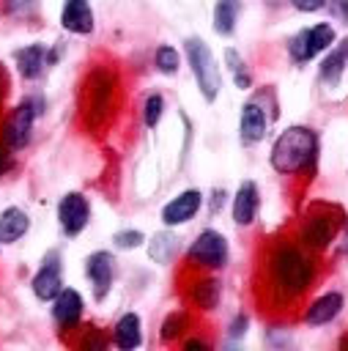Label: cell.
Masks as SVG:
<instances>
[{"label": "cell", "mask_w": 348, "mask_h": 351, "mask_svg": "<svg viewBox=\"0 0 348 351\" xmlns=\"http://www.w3.org/2000/svg\"><path fill=\"white\" fill-rule=\"evenodd\" d=\"M115 93H118L115 71L110 66L90 69V74L85 77V88H82V112L90 126H101L110 118L115 107Z\"/></svg>", "instance_id": "obj_3"}, {"label": "cell", "mask_w": 348, "mask_h": 351, "mask_svg": "<svg viewBox=\"0 0 348 351\" xmlns=\"http://www.w3.org/2000/svg\"><path fill=\"white\" fill-rule=\"evenodd\" d=\"M225 197H227L225 189H214V192H211V214H216V211L225 206Z\"/></svg>", "instance_id": "obj_36"}, {"label": "cell", "mask_w": 348, "mask_h": 351, "mask_svg": "<svg viewBox=\"0 0 348 351\" xmlns=\"http://www.w3.org/2000/svg\"><path fill=\"white\" fill-rule=\"evenodd\" d=\"M340 225H343V211L337 206H318V211H312L304 222H301V230H299V241L304 250H326L337 233H340Z\"/></svg>", "instance_id": "obj_6"}, {"label": "cell", "mask_w": 348, "mask_h": 351, "mask_svg": "<svg viewBox=\"0 0 348 351\" xmlns=\"http://www.w3.org/2000/svg\"><path fill=\"white\" fill-rule=\"evenodd\" d=\"M184 348H186V351H195V348H197V351H206L208 343L200 340V337H189V340H184Z\"/></svg>", "instance_id": "obj_37"}, {"label": "cell", "mask_w": 348, "mask_h": 351, "mask_svg": "<svg viewBox=\"0 0 348 351\" xmlns=\"http://www.w3.org/2000/svg\"><path fill=\"white\" fill-rule=\"evenodd\" d=\"M227 258H230V247H227V239L214 230V228H206L197 233V239L189 244L186 250V263L195 266V269H206V271H219L227 266Z\"/></svg>", "instance_id": "obj_7"}, {"label": "cell", "mask_w": 348, "mask_h": 351, "mask_svg": "<svg viewBox=\"0 0 348 351\" xmlns=\"http://www.w3.org/2000/svg\"><path fill=\"white\" fill-rule=\"evenodd\" d=\"M14 63H16L19 77L33 82V80H38V77L47 71V66H52V60H49V47L41 44V41L25 44V47H19V49L14 52Z\"/></svg>", "instance_id": "obj_14"}, {"label": "cell", "mask_w": 348, "mask_h": 351, "mask_svg": "<svg viewBox=\"0 0 348 351\" xmlns=\"http://www.w3.org/2000/svg\"><path fill=\"white\" fill-rule=\"evenodd\" d=\"M30 230V214L19 206H5L0 211V244H14Z\"/></svg>", "instance_id": "obj_21"}, {"label": "cell", "mask_w": 348, "mask_h": 351, "mask_svg": "<svg viewBox=\"0 0 348 351\" xmlns=\"http://www.w3.org/2000/svg\"><path fill=\"white\" fill-rule=\"evenodd\" d=\"M315 261L293 241H277L266 255V291L277 307L301 299L315 282Z\"/></svg>", "instance_id": "obj_1"}, {"label": "cell", "mask_w": 348, "mask_h": 351, "mask_svg": "<svg viewBox=\"0 0 348 351\" xmlns=\"http://www.w3.org/2000/svg\"><path fill=\"white\" fill-rule=\"evenodd\" d=\"M112 244L118 250H137L145 244V233L137 230V228H123V230H115L112 233Z\"/></svg>", "instance_id": "obj_29"}, {"label": "cell", "mask_w": 348, "mask_h": 351, "mask_svg": "<svg viewBox=\"0 0 348 351\" xmlns=\"http://www.w3.org/2000/svg\"><path fill=\"white\" fill-rule=\"evenodd\" d=\"M203 208V192L197 186H189L184 192H178L175 197H170L159 217L164 222V228H178V225H186L189 219H195V214Z\"/></svg>", "instance_id": "obj_12"}, {"label": "cell", "mask_w": 348, "mask_h": 351, "mask_svg": "<svg viewBox=\"0 0 348 351\" xmlns=\"http://www.w3.org/2000/svg\"><path fill=\"white\" fill-rule=\"evenodd\" d=\"M162 115H164V96L162 93H148L145 101H142V123L148 129H156Z\"/></svg>", "instance_id": "obj_28"}, {"label": "cell", "mask_w": 348, "mask_h": 351, "mask_svg": "<svg viewBox=\"0 0 348 351\" xmlns=\"http://www.w3.org/2000/svg\"><path fill=\"white\" fill-rule=\"evenodd\" d=\"M340 346H343V348H348V335H345V337L340 340Z\"/></svg>", "instance_id": "obj_39"}, {"label": "cell", "mask_w": 348, "mask_h": 351, "mask_svg": "<svg viewBox=\"0 0 348 351\" xmlns=\"http://www.w3.org/2000/svg\"><path fill=\"white\" fill-rule=\"evenodd\" d=\"M186 329H189V315H186L184 310H175V313H170V315L162 321V326H159V340H162V343H175Z\"/></svg>", "instance_id": "obj_26"}, {"label": "cell", "mask_w": 348, "mask_h": 351, "mask_svg": "<svg viewBox=\"0 0 348 351\" xmlns=\"http://www.w3.org/2000/svg\"><path fill=\"white\" fill-rule=\"evenodd\" d=\"M271 8H277V5H282V3H290V0H266Z\"/></svg>", "instance_id": "obj_38"}, {"label": "cell", "mask_w": 348, "mask_h": 351, "mask_svg": "<svg viewBox=\"0 0 348 351\" xmlns=\"http://www.w3.org/2000/svg\"><path fill=\"white\" fill-rule=\"evenodd\" d=\"M258 211H260V192H258V184L247 178V181L238 184V189L233 195V203H230L233 222L238 228H249L258 219Z\"/></svg>", "instance_id": "obj_15"}, {"label": "cell", "mask_w": 348, "mask_h": 351, "mask_svg": "<svg viewBox=\"0 0 348 351\" xmlns=\"http://www.w3.org/2000/svg\"><path fill=\"white\" fill-rule=\"evenodd\" d=\"M82 310H85V302L79 296V291L74 288H63L55 299H52V321L58 329H77L79 321H82Z\"/></svg>", "instance_id": "obj_16"}, {"label": "cell", "mask_w": 348, "mask_h": 351, "mask_svg": "<svg viewBox=\"0 0 348 351\" xmlns=\"http://www.w3.org/2000/svg\"><path fill=\"white\" fill-rule=\"evenodd\" d=\"M186 299H189L192 307L208 313V310H214V307L219 304V299H222V282H219L216 277H211V274H197V277L186 285Z\"/></svg>", "instance_id": "obj_18"}, {"label": "cell", "mask_w": 348, "mask_h": 351, "mask_svg": "<svg viewBox=\"0 0 348 351\" xmlns=\"http://www.w3.org/2000/svg\"><path fill=\"white\" fill-rule=\"evenodd\" d=\"M30 291L38 302H52L60 291H63V263H60V252L58 250H47L33 280H30Z\"/></svg>", "instance_id": "obj_9"}, {"label": "cell", "mask_w": 348, "mask_h": 351, "mask_svg": "<svg viewBox=\"0 0 348 351\" xmlns=\"http://www.w3.org/2000/svg\"><path fill=\"white\" fill-rule=\"evenodd\" d=\"M290 5L296 11H301V14H315V11H321L326 5V0H290Z\"/></svg>", "instance_id": "obj_35"}, {"label": "cell", "mask_w": 348, "mask_h": 351, "mask_svg": "<svg viewBox=\"0 0 348 351\" xmlns=\"http://www.w3.org/2000/svg\"><path fill=\"white\" fill-rule=\"evenodd\" d=\"M332 44H334V27L329 22H321V25H312V27L299 30L288 41V55H290L293 63H307L315 55L332 49Z\"/></svg>", "instance_id": "obj_8"}, {"label": "cell", "mask_w": 348, "mask_h": 351, "mask_svg": "<svg viewBox=\"0 0 348 351\" xmlns=\"http://www.w3.org/2000/svg\"><path fill=\"white\" fill-rule=\"evenodd\" d=\"M326 5L337 22H348V0H326Z\"/></svg>", "instance_id": "obj_33"}, {"label": "cell", "mask_w": 348, "mask_h": 351, "mask_svg": "<svg viewBox=\"0 0 348 351\" xmlns=\"http://www.w3.org/2000/svg\"><path fill=\"white\" fill-rule=\"evenodd\" d=\"M142 343V321L137 313H123L115 324H112V346L121 351H134Z\"/></svg>", "instance_id": "obj_20"}, {"label": "cell", "mask_w": 348, "mask_h": 351, "mask_svg": "<svg viewBox=\"0 0 348 351\" xmlns=\"http://www.w3.org/2000/svg\"><path fill=\"white\" fill-rule=\"evenodd\" d=\"M60 27L74 36H90L96 30V16L88 0H63L60 5Z\"/></svg>", "instance_id": "obj_17"}, {"label": "cell", "mask_w": 348, "mask_h": 351, "mask_svg": "<svg viewBox=\"0 0 348 351\" xmlns=\"http://www.w3.org/2000/svg\"><path fill=\"white\" fill-rule=\"evenodd\" d=\"M269 110L260 99H249L241 104V115H238V140L241 145H255L266 137L269 132Z\"/></svg>", "instance_id": "obj_13"}, {"label": "cell", "mask_w": 348, "mask_h": 351, "mask_svg": "<svg viewBox=\"0 0 348 351\" xmlns=\"http://www.w3.org/2000/svg\"><path fill=\"white\" fill-rule=\"evenodd\" d=\"M343 304H345L343 293H340V291H329V293L318 296V299L304 310V324H307V326H323V324L334 321V318L343 313Z\"/></svg>", "instance_id": "obj_19"}, {"label": "cell", "mask_w": 348, "mask_h": 351, "mask_svg": "<svg viewBox=\"0 0 348 351\" xmlns=\"http://www.w3.org/2000/svg\"><path fill=\"white\" fill-rule=\"evenodd\" d=\"M222 58H225V66H227V71H230V77H233V85H236L238 90H249V88H252V74H249L244 58L238 55V49L225 47Z\"/></svg>", "instance_id": "obj_25"}, {"label": "cell", "mask_w": 348, "mask_h": 351, "mask_svg": "<svg viewBox=\"0 0 348 351\" xmlns=\"http://www.w3.org/2000/svg\"><path fill=\"white\" fill-rule=\"evenodd\" d=\"M90 222V200L82 192H66L58 200V225L66 236H79Z\"/></svg>", "instance_id": "obj_11"}, {"label": "cell", "mask_w": 348, "mask_h": 351, "mask_svg": "<svg viewBox=\"0 0 348 351\" xmlns=\"http://www.w3.org/2000/svg\"><path fill=\"white\" fill-rule=\"evenodd\" d=\"M247 326H249V318H247L244 313H238V315L230 321V326H227V337H230V340H241V337L247 335Z\"/></svg>", "instance_id": "obj_32"}, {"label": "cell", "mask_w": 348, "mask_h": 351, "mask_svg": "<svg viewBox=\"0 0 348 351\" xmlns=\"http://www.w3.org/2000/svg\"><path fill=\"white\" fill-rule=\"evenodd\" d=\"M145 247H148V258H151L153 263L167 266V263H173L175 255L181 252V239H178L173 230L164 228V230L153 233V236L145 241Z\"/></svg>", "instance_id": "obj_22"}, {"label": "cell", "mask_w": 348, "mask_h": 351, "mask_svg": "<svg viewBox=\"0 0 348 351\" xmlns=\"http://www.w3.org/2000/svg\"><path fill=\"white\" fill-rule=\"evenodd\" d=\"M345 66H348V58H345L343 47L329 49V55L321 60V71H318L321 74V82L329 85V88H337L340 80H343V74H345Z\"/></svg>", "instance_id": "obj_24"}, {"label": "cell", "mask_w": 348, "mask_h": 351, "mask_svg": "<svg viewBox=\"0 0 348 351\" xmlns=\"http://www.w3.org/2000/svg\"><path fill=\"white\" fill-rule=\"evenodd\" d=\"M47 110V99L41 96H25L19 104H14L3 123H0V143L8 145L11 151H22L27 143H30V134H33V123L36 118H41Z\"/></svg>", "instance_id": "obj_4"}, {"label": "cell", "mask_w": 348, "mask_h": 351, "mask_svg": "<svg viewBox=\"0 0 348 351\" xmlns=\"http://www.w3.org/2000/svg\"><path fill=\"white\" fill-rule=\"evenodd\" d=\"M153 66H156V71H162V74H167V77L178 74V69H181V55H178V49L170 47V44H159L156 52H153Z\"/></svg>", "instance_id": "obj_27"}, {"label": "cell", "mask_w": 348, "mask_h": 351, "mask_svg": "<svg viewBox=\"0 0 348 351\" xmlns=\"http://www.w3.org/2000/svg\"><path fill=\"white\" fill-rule=\"evenodd\" d=\"M14 165H16V162H14V151L0 143V176H8V173L14 170Z\"/></svg>", "instance_id": "obj_34"}, {"label": "cell", "mask_w": 348, "mask_h": 351, "mask_svg": "<svg viewBox=\"0 0 348 351\" xmlns=\"http://www.w3.org/2000/svg\"><path fill=\"white\" fill-rule=\"evenodd\" d=\"M85 277L90 282L93 299L104 302L115 282V255L110 250H96L85 258Z\"/></svg>", "instance_id": "obj_10"}, {"label": "cell", "mask_w": 348, "mask_h": 351, "mask_svg": "<svg viewBox=\"0 0 348 351\" xmlns=\"http://www.w3.org/2000/svg\"><path fill=\"white\" fill-rule=\"evenodd\" d=\"M184 52H186V63L192 69V77L197 82V90L200 96L211 104L216 101L219 90H222V71H219V63L214 60V52L211 47L200 38V36H189L184 41Z\"/></svg>", "instance_id": "obj_5"}, {"label": "cell", "mask_w": 348, "mask_h": 351, "mask_svg": "<svg viewBox=\"0 0 348 351\" xmlns=\"http://www.w3.org/2000/svg\"><path fill=\"white\" fill-rule=\"evenodd\" d=\"M271 167L279 176H299V173H312L318 162V134L310 126H288L279 132V137L271 145L269 154Z\"/></svg>", "instance_id": "obj_2"}, {"label": "cell", "mask_w": 348, "mask_h": 351, "mask_svg": "<svg viewBox=\"0 0 348 351\" xmlns=\"http://www.w3.org/2000/svg\"><path fill=\"white\" fill-rule=\"evenodd\" d=\"M238 14H241V0H216L214 3V11H211V25L219 36H230L236 30V22H238Z\"/></svg>", "instance_id": "obj_23"}, {"label": "cell", "mask_w": 348, "mask_h": 351, "mask_svg": "<svg viewBox=\"0 0 348 351\" xmlns=\"http://www.w3.org/2000/svg\"><path fill=\"white\" fill-rule=\"evenodd\" d=\"M3 11L8 16H30L36 11V0H3Z\"/></svg>", "instance_id": "obj_31"}, {"label": "cell", "mask_w": 348, "mask_h": 351, "mask_svg": "<svg viewBox=\"0 0 348 351\" xmlns=\"http://www.w3.org/2000/svg\"><path fill=\"white\" fill-rule=\"evenodd\" d=\"M107 343H110V337H104V332L101 329H96V326H88L85 332H82V337H79V348H85V351H101V348H107Z\"/></svg>", "instance_id": "obj_30"}]
</instances>
